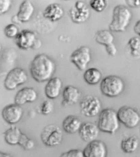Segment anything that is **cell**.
Wrapping results in <instances>:
<instances>
[{
    "instance_id": "11",
    "label": "cell",
    "mask_w": 140,
    "mask_h": 157,
    "mask_svg": "<svg viewBox=\"0 0 140 157\" xmlns=\"http://www.w3.org/2000/svg\"><path fill=\"white\" fill-rule=\"evenodd\" d=\"M72 21L77 24H81L87 21L90 12L87 5L82 1H77L69 11Z\"/></svg>"
},
{
    "instance_id": "9",
    "label": "cell",
    "mask_w": 140,
    "mask_h": 157,
    "mask_svg": "<svg viewBox=\"0 0 140 157\" xmlns=\"http://www.w3.org/2000/svg\"><path fill=\"white\" fill-rule=\"evenodd\" d=\"M70 60L80 71H84L91 61L90 48L86 46L79 47L71 54Z\"/></svg>"
},
{
    "instance_id": "7",
    "label": "cell",
    "mask_w": 140,
    "mask_h": 157,
    "mask_svg": "<svg viewBox=\"0 0 140 157\" xmlns=\"http://www.w3.org/2000/svg\"><path fill=\"white\" fill-rule=\"evenodd\" d=\"M28 80L27 72L21 67H16L9 71L5 79L4 85L7 90H15Z\"/></svg>"
},
{
    "instance_id": "15",
    "label": "cell",
    "mask_w": 140,
    "mask_h": 157,
    "mask_svg": "<svg viewBox=\"0 0 140 157\" xmlns=\"http://www.w3.org/2000/svg\"><path fill=\"white\" fill-rule=\"evenodd\" d=\"M37 93L34 88L26 87L18 91L14 97V102L22 106L26 103H32L37 98Z\"/></svg>"
},
{
    "instance_id": "30",
    "label": "cell",
    "mask_w": 140,
    "mask_h": 157,
    "mask_svg": "<svg viewBox=\"0 0 140 157\" xmlns=\"http://www.w3.org/2000/svg\"><path fill=\"white\" fill-rule=\"evenodd\" d=\"M60 157H84V155L83 151L74 149L64 152L61 154Z\"/></svg>"
},
{
    "instance_id": "10",
    "label": "cell",
    "mask_w": 140,
    "mask_h": 157,
    "mask_svg": "<svg viewBox=\"0 0 140 157\" xmlns=\"http://www.w3.org/2000/svg\"><path fill=\"white\" fill-rule=\"evenodd\" d=\"M24 115L21 106L16 103L6 106L2 111V116L5 121L11 125H14L21 121Z\"/></svg>"
},
{
    "instance_id": "8",
    "label": "cell",
    "mask_w": 140,
    "mask_h": 157,
    "mask_svg": "<svg viewBox=\"0 0 140 157\" xmlns=\"http://www.w3.org/2000/svg\"><path fill=\"white\" fill-rule=\"evenodd\" d=\"M120 123L126 127L134 128L140 122V114L134 108L128 106H123L117 112Z\"/></svg>"
},
{
    "instance_id": "35",
    "label": "cell",
    "mask_w": 140,
    "mask_h": 157,
    "mask_svg": "<svg viewBox=\"0 0 140 157\" xmlns=\"http://www.w3.org/2000/svg\"><path fill=\"white\" fill-rule=\"evenodd\" d=\"M42 42L40 40L37 39L36 41H35L33 46L32 47V49H37L40 48L42 45Z\"/></svg>"
},
{
    "instance_id": "3",
    "label": "cell",
    "mask_w": 140,
    "mask_h": 157,
    "mask_svg": "<svg viewBox=\"0 0 140 157\" xmlns=\"http://www.w3.org/2000/svg\"><path fill=\"white\" fill-rule=\"evenodd\" d=\"M97 125L100 131L111 135L115 134L120 127L117 112L112 108L102 109L98 115Z\"/></svg>"
},
{
    "instance_id": "20",
    "label": "cell",
    "mask_w": 140,
    "mask_h": 157,
    "mask_svg": "<svg viewBox=\"0 0 140 157\" xmlns=\"http://www.w3.org/2000/svg\"><path fill=\"white\" fill-rule=\"evenodd\" d=\"M34 11V6L30 1H24L19 6V11L16 14L17 17L21 23L27 22L31 19Z\"/></svg>"
},
{
    "instance_id": "24",
    "label": "cell",
    "mask_w": 140,
    "mask_h": 157,
    "mask_svg": "<svg viewBox=\"0 0 140 157\" xmlns=\"http://www.w3.org/2000/svg\"><path fill=\"white\" fill-rule=\"evenodd\" d=\"M95 38L96 43L105 46L113 43L115 40L112 31L107 30L98 31L95 34Z\"/></svg>"
},
{
    "instance_id": "5",
    "label": "cell",
    "mask_w": 140,
    "mask_h": 157,
    "mask_svg": "<svg viewBox=\"0 0 140 157\" xmlns=\"http://www.w3.org/2000/svg\"><path fill=\"white\" fill-rule=\"evenodd\" d=\"M40 138L44 145L47 147H56L61 144L63 139L62 129L58 125L51 124L47 125L41 133Z\"/></svg>"
},
{
    "instance_id": "37",
    "label": "cell",
    "mask_w": 140,
    "mask_h": 157,
    "mask_svg": "<svg viewBox=\"0 0 140 157\" xmlns=\"http://www.w3.org/2000/svg\"><path fill=\"white\" fill-rule=\"evenodd\" d=\"M0 157H12L8 153L1 152L0 153Z\"/></svg>"
},
{
    "instance_id": "26",
    "label": "cell",
    "mask_w": 140,
    "mask_h": 157,
    "mask_svg": "<svg viewBox=\"0 0 140 157\" xmlns=\"http://www.w3.org/2000/svg\"><path fill=\"white\" fill-rule=\"evenodd\" d=\"M25 151H28L33 149L35 146L34 141L23 133L19 144Z\"/></svg>"
},
{
    "instance_id": "28",
    "label": "cell",
    "mask_w": 140,
    "mask_h": 157,
    "mask_svg": "<svg viewBox=\"0 0 140 157\" xmlns=\"http://www.w3.org/2000/svg\"><path fill=\"white\" fill-rule=\"evenodd\" d=\"M54 109V103L49 100H45L43 101L40 108L41 113L45 116L51 114L53 112Z\"/></svg>"
},
{
    "instance_id": "36",
    "label": "cell",
    "mask_w": 140,
    "mask_h": 157,
    "mask_svg": "<svg viewBox=\"0 0 140 157\" xmlns=\"http://www.w3.org/2000/svg\"><path fill=\"white\" fill-rule=\"evenodd\" d=\"M12 21L14 23L19 24L21 23V22L19 21L18 18L17 17V15H14L12 19Z\"/></svg>"
},
{
    "instance_id": "29",
    "label": "cell",
    "mask_w": 140,
    "mask_h": 157,
    "mask_svg": "<svg viewBox=\"0 0 140 157\" xmlns=\"http://www.w3.org/2000/svg\"><path fill=\"white\" fill-rule=\"evenodd\" d=\"M5 34L9 38H15L19 33V31L17 26L14 24L7 25L4 29Z\"/></svg>"
},
{
    "instance_id": "23",
    "label": "cell",
    "mask_w": 140,
    "mask_h": 157,
    "mask_svg": "<svg viewBox=\"0 0 140 157\" xmlns=\"http://www.w3.org/2000/svg\"><path fill=\"white\" fill-rule=\"evenodd\" d=\"M102 75L98 69L92 67L84 72V78L85 81L90 85H95L102 80Z\"/></svg>"
},
{
    "instance_id": "1",
    "label": "cell",
    "mask_w": 140,
    "mask_h": 157,
    "mask_svg": "<svg viewBox=\"0 0 140 157\" xmlns=\"http://www.w3.org/2000/svg\"><path fill=\"white\" fill-rule=\"evenodd\" d=\"M55 71V64L52 59L44 54H37L31 61L30 72L36 82L43 83L52 78Z\"/></svg>"
},
{
    "instance_id": "34",
    "label": "cell",
    "mask_w": 140,
    "mask_h": 157,
    "mask_svg": "<svg viewBox=\"0 0 140 157\" xmlns=\"http://www.w3.org/2000/svg\"><path fill=\"white\" fill-rule=\"evenodd\" d=\"M134 31L135 33L140 37V20L136 22L134 27Z\"/></svg>"
},
{
    "instance_id": "13",
    "label": "cell",
    "mask_w": 140,
    "mask_h": 157,
    "mask_svg": "<svg viewBox=\"0 0 140 157\" xmlns=\"http://www.w3.org/2000/svg\"><path fill=\"white\" fill-rule=\"evenodd\" d=\"M17 46L23 50H27L32 48L36 39V33L33 31L24 29L19 32L15 38Z\"/></svg>"
},
{
    "instance_id": "4",
    "label": "cell",
    "mask_w": 140,
    "mask_h": 157,
    "mask_svg": "<svg viewBox=\"0 0 140 157\" xmlns=\"http://www.w3.org/2000/svg\"><path fill=\"white\" fill-rule=\"evenodd\" d=\"M100 89L101 92L105 96L115 98L119 96L124 91L125 83L120 77L111 75L102 79Z\"/></svg>"
},
{
    "instance_id": "14",
    "label": "cell",
    "mask_w": 140,
    "mask_h": 157,
    "mask_svg": "<svg viewBox=\"0 0 140 157\" xmlns=\"http://www.w3.org/2000/svg\"><path fill=\"white\" fill-rule=\"evenodd\" d=\"M100 130L97 125L91 122L83 123L78 132L81 139L84 142H89L96 140Z\"/></svg>"
},
{
    "instance_id": "18",
    "label": "cell",
    "mask_w": 140,
    "mask_h": 157,
    "mask_svg": "<svg viewBox=\"0 0 140 157\" xmlns=\"http://www.w3.org/2000/svg\"><path fill=\"white\" fill-rule=\"evenodd\" d=\"M64 14V10L63 7L58 3L49 5L43 13L44 17L52 22L59 21L63 17Z\"/></svg>"
},
{
    "instance_id": "19",
    "label": "cell",
    "mask_w": 140,
    "mask_h": 157,
    "mask_svg": "<svg viewBox=\"0 0 140 157\" xmlns=\"http://www.w3.org/2000/svg\"><path fill=\"white\" fill-rule=\"evenodd\" d=\"M83 123L77 116L70 115L62 121V128L67 133L74 134L79 131Z\"/></svg>"
},
{
    "instance_id": "22",
    "label": "cell",
    "mask_w": 140,
    "mask_h": 157,
    "mask_svg": "<svg viewBox=\"0 0 140 157\" xmlns=\"http://www.w3.org/2000/svg\"><path fill=\"white\" fill-rule=\"evenodd\" d=\"M139 144L138 139L135 135H132L124 138L121 141L120 147L124 153L130 154L137 150Z\"/></svg>"
},
{
    "instance_id": "32",
    "label": "cell",
    "mask_w": 140,
    "mask_h": 157,
    "mask_svg": "<svg viewBox=\"0 0 140 157\" xmlns=\"http://www.w3.org/2000/svg\"><path fill=\"white\" fill-rule=\"evenodd\" d=\"M105 48L107 54L110 56H115L117 52H118L116 47L114 43L106 46Z\"/></svg>"
},
{
    "instance_id": "16",
    "label": "cell",
    "mask_w": 140,
    "mask_h": 157,
    "mask_svg": "<svg viewBox=\"0 0 140 157\" xmlns=\"http://www.w3.org/2000/svg\"><path fill=\"white\" fill-rule=\"evenodd\" d=\"M81 97V92L78 88L73 86H67L62 92L61 105L66 107L75 104L78 102Z\"/></svg>"
},
{
    "instance_id": "27",
    "label": "cell",
    "mask_w": 140,
    "mask_h": 157,
    "mask_svg": "<svg viewBox=\"0 0 140 157\" xmlns=\"http://www.w3.org/2000/svg\"><path fill=\"white\" fill-rule=\"evenodd\" d=\"M107 1L106 0H91L90 2L91 8L95 11L100 13L107 8Z\"/></svg>"
},
{
    "instance_id": "33",
    "label": "cell",
    "mask_w": 140,
    "mask_h": 157,
    "mask_svg": "<svg viewBox=\"0 0 140 157\" xmlns=\"http://www.w3.org/2000/svg\"><path fill=\"white\" fill-rule=\"evenodd\" d=\"M128 5L131 8L140 7V0H129L126 1Z\"/></svg>"
},
{
    "instance_id": "21",
    "label": "cell",
    "mask_w": 140,
    "mask_h": 157,
    "mask_svg": "<svg viewBox=\"0 0 140 157\" xmlns=\"http://www.w3.org/2000/svg\"><path fill=\"white\" fill-rule=\"evenodd\" d=\"M23 133L16 125H11L3 133L5 140L10 145H18Z\"/></svg>"
},
{
    "instance_id": "25",
    "label": "cell",
    "mask_w": 140,
    "mask_h": 157,
    "mask_svg": "<svg viewBox=\"0 0 140 157\" xmlns=\"http://www.w3.org/2000/svg\"><path fill=\"white\" fill-rule=\"evenodd\" d=\"M127 46L130 49L131 56L136 59H140V38L137 37H131L128 42Z\"/></svg>"
},
{
    "instance_id": "17",
    "label": "cell",
    "mask_w": 140,
    "mask_h": 157,
    "mask_svg": "<svg viewBox=\"0 0 140 157\" xmlns=\"http://www.w3.org/2000/svg\"><path fill=\"white\" fill-rule=\"evenodd\" d=\"M62 86L61 78L58 77H52L45 86L44 93L46 96L49 99H56L61 94Z\"/></svg>"
},
{
    "instance_id": "12",
    "label": "cell",
    "mask_w": 140,
    "mask_h": 157,
    "mask_svg": "<svg viewBox=\"0 0 140 157\" xmlns=\"http://www.w3.org/2000/svg\"><path fill=\"white\" fill-rule=\"evenodd\" d=\"M83 151L84 157H107V146L100 140L88 143Z\"/></svg>"
},
{
    "instance_id": "31",
    "label": "cell",
    "mask_w": 140,
    "mask_h": 157,
    "mask_svg": "<svg viewBox=\"0 0 140 157\" xmlns=\"http://www.w3.org/2000/svg\"><path fill=\"white\" fill-rule=\"evenodd\" d=\"M12 5L11 0H1L0 1V14H5L9 10Z\"/></svg>"
},
{
    "instance_id": "38",
    "label": "cell",
    "mask_w": 140,
    "mask_h": 157,
    "mask_svg": "<svg viewBox=\"0 0 140 157\" xmlns=\"http://www.w3.org/2000/svg\"></svg>"
},
{
    "instance_id": "2",
    "label": "cell",
    "mask_w": 140,
    "mask_h": 157,
    "mask_svg": "<svg viewBox=\"0 0 140 157\" xmlns=\"http://www.w3.org/2000/svg\"><path fill=\"white\" fill-rule=\"evenodd\" d=\"M132 13L125 6H116L113 11L112 21L108 25L109 31L113 32H124L130 25Z\"/></svg>"
},
{
    "instance_id": "6",
    "label": "cell",
    "mask_w": 140,
    "mask_h": 157,
    "mask_svg": "<svg viewBox=\"0 0 140 157\" xmlns=\"http://www.w3.org/2000/svg\"><path fill=\"white\" fill-rule=\"evenodd\" d=\"M80 112L83 115L92 118L99 115L102 111V104L99 98L92 95L84 96L80 103Z\"/></svg>"
}]
</instances>
